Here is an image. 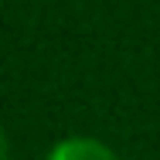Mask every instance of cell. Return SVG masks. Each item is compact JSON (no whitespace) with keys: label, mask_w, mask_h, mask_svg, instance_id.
<instances>
[{"label":"cell","mask_w":160,"mask_h":160,"mask_svg":"<svg viewBox=\"0 0 160 160\" xmlns=\"http://www.w3.org/2000/svg\"><path fill=\"white\" fill-rule=\"evenodd\" d=\"M0 160H10V147H7V136L0 129Z\"/></svg>","instance_id":"obj_2"},{"label":"cell","mask_w":160,"mask_h":160,"mask_svg":"<svg viewBox=\"0 0 160 160\" xmlns=\"http://www.w3.org/2000/svg\"><path fill=\"white\" fill-rule=\"evenodd\" d=\"M48 160H116V153L109 150V147H102L99 140H82V136H75V140H65L58 143Z\"/></svg>","instance_id":"obj_1"}]
</instances>
